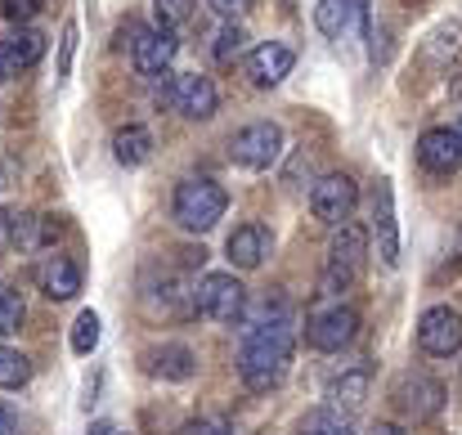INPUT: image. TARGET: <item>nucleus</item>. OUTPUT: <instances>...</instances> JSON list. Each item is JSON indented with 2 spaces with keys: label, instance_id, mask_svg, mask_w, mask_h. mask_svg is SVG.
Listing matches in <instances>:
<instances>
[{
  "label": "nucleus",
  "instance_id": "f257e3e1",
  "mask_svg": "<svg viewBox=\"0 0 462 435\" xmlns=\"http://www.w3.org/2000/svg\"><path fill=\"white\" fill-rule=\"evenodd\" d=\"M297 350V332L292 319H270V323H252L243 328V350H238V373L252 391H274L288 377Z\"/></svg>",
  "mask_w": 462,
  "mask_h": 435
},
{
  "label": "nucleus",
  "instance_id": "f03ea898",
  "mask_svg": "<svg viewBox=\"0 0 462 435\" xmlns=\"http://www.w3.org/2000/svg\"><path fill=\"white\" fill-rule=\"evenodd\" d=\"M364 256H368V234H364V225H355V220L337 225V234H332V243H328L323 274H319V292H323V296L350 292L359 283V274H364Z\"/></svg>",
  "mask_w": 462,
  "mask_h": 435
},
{
  "label": "nucleus",
  "instance_id": "7ed1b4c3",
  "mask_svg": "<svg viewBox=\"0 0 462 435\" xmlns=\"http://www.w3.org/2000/svg\"><path fill=\"white\" fill-rule=\"evenodd\" d=\"M189 310H198L211 323H243L247 314V288L234 274H202L189 292Z\"/></svg>",
  "mask_w": 462,
  "mask_h": 435
},
{
  "label": "nucleus",
  "instance_id": "20e7f679",
  "mask_svg": "<svg viewBox=\"0 0 462 435\" xmlns=\"http://www.w3.org/2000/svg\"><path fill=\"white\" fill-rule=\"evenodd\" d=\"M225 207H229L225 189H220L216 180H207V175L184 180V184L175 189V220H180V229H189V234H207V229L225 216Z\"/></svg>",
  "mask_w": 462,
  "mask_h": 435
},
{
  "label": "nucleus",
  "instance_id": "39448f33",
  "mask_svg": "<svg viewBox=\"0 0 462 435\" xmlns=\"http://www.w3.org/2000/svg\"><path fill=\"white\" fill-rule=\"evenodd\" d=\"M162 99L175 108V113H184L189 122H207L211 113H216V104H220V95H216V81L211 77H198V72H162Z\"/></svg>",
  "mask_w": 462,
  "mask_h": 435
},
{
  "label": "nucleus",
  "instance_id": "423d86ee",
  "mask_svg": "<svg viewBox=\"0 0 462 435\" xmlns=\"http://www.w3.org/2000/svg\"><path fill=\"white\" fill-rule=\"evenodd\" d=\"M283 153V126L279 122H252L229 140V157L247 171H270Z\"/></svg>",
  "mask_w": 462,
  "mask_h": 435
},
{
  "label": "nucleus",
  "instance_id": "0eeeda50",
  "mask_svg": "<svg viewBox=\"0 0 462 435\" xmlns=\"http://www.w3.org/2000/svg\"><path fill=\"white\" fill-rule=\"evenodd\" d=\"M355 337H359V310L355 305H328L306 323V341L323 355L346 350Z\"/></svg>",
  "mask_w": 462,
  "mask_h": 435
},
{
  "label": "nucleus",
  "instance_id": "6e6552de",
  "mask_svg": "<svg viewBox=\"0 0 462 435\" xmlns=\"http://www.w3.org/2000/svg\"><path fill=\"white\" fill-rule=\"evenodd\" d=\"M355 202H359V189H355V180L341 175V171L314 180V189H310V211H314V220H323V225H332V229L350 220Z\"/></svg>",
  "mask_w": 462,
  "mask_h": 435
},
{
  "label": "nucleus",
  "instance_id": "1a4fd4ad",
  "mask_svg": "<svg viewBox=\"0 0 462 435\" xmlns=\"http://www.w3.org/2000/svg\"><path fill=\"white\" fill-rule=\"evenodd\" d=\"M418 346L431 359H449L462 350V314L454 305H431L418 319Z\"/></svg>",
  "mask_w": 462,
  "mask_h": 435
},
{
  "label": "nucleus",
  "instance_id": "9d476101",
  "mask_svg": "<svg viewBox=\"0 0 462 435\" xmlns=\"http://www.w3.org/2000/svg\"><path fill=\"white\" fill-rule=\"evenodd\" d=\"M391 404H395L404 418L427 422V418L440 413V404H445V386H440L436 377H427V373H404V377L395 382V391H391Z\"/></svg>",
  "mask_w": 462,
  "mask_h": 435
},
{
  "label": "nucleus",
  "instance_id": "9b49d317",
  "mask_svg": "<svg viewBox=\"0 0 462 435\" xmlns=\"http://www.w3.org/2000/svg\"><path fill=\"white\" fill-rule=\"evenodd\" d=\"M175 59V36L157 32V27H131V63L140 77H162L171 72Z\"/></svg>",
  "mask_w": 462,
  "mask_h": 435
},
{
  "label": "nucleus",
  "instance_id": "f8f14e48",
  "mask_svg": "<svg viewBox=\"0 0 462 435\" xmlns=\"http://www.w3.org/2000/svg\"><path fill=\"white\" fill-rule=\"evenodd\" d=\"M297 68V54H292V45H283V41H270V45H256L252 54H247V77H252V86H279L288 72Z\"/></svg>",
  "mask_w": 462,
  "mask_h": 435
},
{
  "label": "nucleus",
  "instance_id": "ddd939ff",
  "mask_svg": "<svg viewBox=\"0 0 462 435\" xmlns=\"http://www.w3.org/2000/svg\"><path fill=\"white\" fill-rule=\"evenodd\" d=\"M373 229H377V256L386 270L400 265V234H395V207H391V180H377L373 189Z\"/></svg>",
  "mask_w": 462,
  "mask_h": 435
},
{
  "label": "nucleus",
  "instance_id": "4468645a",
  "mask_svg": "<svg viewBox=\"0 0 462 435\" xmlns=\"http://www.w3.org/2000/svg\"><path fill=\"white\" fill-rule=\"evenodd\" d=\"M418 162L431 171V175H454L462 166V144L454 131H445V126H436V131H422V140H418Z\"/></svg>",
  "mask_w": 462,
  "mask_h": 435
},
{
  "label": "nucleus",
  "instance_id": "2eb2a0df",
  "mask_svg": "<svg viewBox=\"0 0 462 435\" xmlns=\"http://www.w3.org/2000/svg\"><path fill=\"white\" fill-rule=\"evenodd\" d=\"M41 54H45V36L32 32V27H18L14 36L0 41V81L18 77V72L32 68V63H41Z\"/></svg>",
  "mask_w": 462,
  "mask_h": 435
},
{
  "label": "nucleus",
  "instance_id": "dca6fc26",
  "mask_svg": "<svg viewBox=\"0 0 462 435\" xmlns=\"http://www.w3.org/2000/svg\"><path fill=\"white\" fill-rule=\"evenodd\" d=\"M59 220L54 216H36V211H18V216H9V243L14 247H23V252H41V247H50L54 238H59Z\"/></svg>",
  "mask_w": 462,
  "mask_h": 435
},
{
  "label": "nucleus",
  "instance_id": "f3484780",
  "mask_svg": "<svg viewBox=\"0 0 462 435\" xmlns=\"http://www.w3.org/2000/svg\"><path fill=\"white\" fill-rule=\"evenodd\" d=\"M270 243H274V238H270V229L252 220V225H238V229L229 234L225 252H229V261H234L238 270H256V265L270 256Z\"/></svg>",
  "mask_w": 462,
  "mask_h": 435
},
{
  "label": "nucleus",
  "instance_id": "a211bd4d",
  "mask_svg": "<svg viewBox=\"0 0 462 435\" xmlns=\"http://www.w3.org/2000/svg\"><path fill=\"white\" fill-rule=\"evenodd\" d=\"M36 283H41V292H45L50 301H72V296L81 292V270H77L68 256H45V261L36 265Z\"/></svg>",
  "mask_w": 462,
  "mask_h": 435
},
{
  "label": "nucleus",
  "instance_id": "6ab92c4d",
  "mask_svg": "<svg viewBox=\"0 0 462 435\" xmlns=\"http://www.w3.org/2000/svg\"><path fill=\"white\" fill-rule=\"evenodd\" d=\"M364 400H368V368L359 364V368H350V373H341L332 386H328V409H337V413H359L364 409Z\"/></svg>",
  "mask_w": 462,
  "mask_h": 435
},
{
  "label": "nucleus",
  "instance_id": "aec40b11",
  "mask_svg": "<svg viewBox=\"0 0 462 435\" xmlns=\"http://www.w3.org/2000/svg\"><path fill=\"white\" fill-rule=\"evenodd\" d=\"M364 14H368V0H319L314 5V27L323 36H346V27Z\"/></svg>",
  "mask_w": 462,
  "mask_h": 435
},
{
  "label": "nucleus",
  "instance_id": "412c9836",
  "mask_svg": "<svg viewBox=\"0 0 462 435\" xmlns=\"http://www.w3.org/2000/svg\"><path fill=\"white\" fill-rule=\"evenodd\" d=\"M149 373H153V377H166V382H189V377L198 373V359H193V350H189V346L166 341L162 350L149 355Z\"/></svg>",
  "mask_w": 462,
  "mask_h": 435
},
{
  "label": "nucleus",
  "instance_id": "4be33fe9",
  "mask_svg": "<svg viewBox=\"0 0 462 435\" xmlns=\"http://www.w3.org/2000/svg\"><path fill=\"white\" fill-rule=\"evenodd\" d=\"M113 157H117L122 166H144V162L153 157V135H149L144 126H122V131L113 135Z\"/></svg>",
  "mask_w": 462,
  "mask_h": 435
},
{
  "label": "nucleus",
  "instance_id": "5701e85b",
  "mask_svg": "<svg viewBox=\"0 0 462 435\" xmlns=\"http://www.w3.org/2000/svg\"><path fill=\"white\" fill-rule=\"evenodd\" d=\"M301 435H355V422L323 404V409H310L301 418Z\"/></svg>",
  "mask_w": 462,
  "mask_h": 435
},
{
  "label": "nucleus",
  "instance_id": "b1692460",
  "mask_svg": "<svg viewBox=\"0 0 462 435\" xmlns=\"http://www.w3.org/2000/svg\"><path fill=\"white\" fill-rule=\"evenodd\" d=\"M27 377H32L27 355H18V350L0 346V391H18V386H27Z\"/></svg>",
  "mask_w": 462,
  "mask_h": 435
},
{
  "label": "nucleus",
  "instance_id": "393cba45",
  "mask_svg": "<svg viewBox=\"0 0 462 435\" xmlns=\"http://www.w3.org/2000/svg\"><path fill=\"white\" fill-rule=\"evenodd\" d=\"M153 18L157 32H175L193 18V0H153Z\"/></svg>",
  "mask_w": 462,
  "mask_h": 435
},
{
  "label": "nucleus",
  "instance_id": "a878e982",
  "mask_svg": "<svg viewBox=\"0 0 462 435\" xmlns=\"http://www.w3.org/2000/svg\"><path fill=\"white\" fill-rule=\"evenodd\" d=\"M99 346V314L95 310H81L77 323H72V350L77 355H90Z\"/></svg>",
  "mask_w": 462,
  "mask_h": 435
},
{
  "label": "nucleus",
  "instance_id": "bb28decb",
  "mask_svg": "<svg viewBox=\"0 0 462 435\" xmlns=\"http://www.w3.org/2000/svg\"><path fill=\"white\" fill-rule=\"evenodd\" d=\"M458 50H462V27H440V32L431 36V45H427L422 54H427L431 63H449V59L458 54Z\"/></svg>",
  "mask_w": 462,
  "mask_h": 435
},
{
  "label": "nucleus",
  "instance_id": "cd10ccee",
  "mask_svg": "<svg viewBox=\"0 0 462 435\" xmlns=\"http://www.w3.org/2000/svg\"><path fill=\"white\" fill-rule=\"evenodd\" d=\"M18 328H23V296L9 283H0V337H9Z\"/></svg>",
  "mask_w": 462,
  "mask_h": 435
},
{
  "label": "nucleus",
  "instance_id": "c85d7f7f",
  "mask_svg": "<svg viewBox=\"0 0 462 435\" xmlns=\"http://www.w3.org/2000/svg\"><path fill=\"white\" fill-rule=\"evenodd\" d=\"M243 41H247V36H243V27H238V23L220 27V36H216V50H211V54H216V63H229V59H238Z\"/></svg>",
  "mask_w": 462,
  "mask_h": 435
},
{
  "label": "nucleus",
  "instance_id": "c756f323",
  "mask_svg": "<svg viewBox=\"0 0 462 435\" xmlns=\"http://www.w3.org/2000/svg\"><path fill=\"white\" fill-rule=\"evenodd\" d=\"M36 9H41V0H0V18L14 23V27H23Z\"/></svg>",
  "mask_w": 462,
  "mask_h": 435
},
{
  "label": "nucleus",
  "instance_id": "7c9ffc66",
  "mask_svg": "<svg viewBox=\"0 0 462 435\" xmlns=\"http://www.w3.org/2000/svg\"><path fill=\"white\" fill-rule=\"evenodd\" d=\"M175 435H234V427H229L225 418H193V422H184Z\"/></svg>",
  "mask_w": 462,
  "mask_h": 435
},
{
  "label": "nucleus",
  "instance_id": "2f4dec72",
  "mask_svg": "<svg viewBox=\"0 0 462 435\" xmlns=\"http://www.w3.org/2000/svg\"><path fill=\"white\" fill-rule=\"evenodd\" d=\"M72 50H77V23H68V27H63V59H59V77H68V68H72Z\"/></svg>",
  "mask_w": 462,
  "mask_h": 435
},
{
  "label": "nucleus",
  "instance_id": "473e14b6",
  "mask_svg": "<svg viewBox=\"0 0 462 435\" xmlns=\"http://www.w3.org/2000/svg\"><path fill=\"white\" fill-rule=\"evenodd\" d=\"M220 18H238V14H247L252 9V0H207Z\"/></svg>",
  "mask_w": 462,
  "mask_h": 435
},
{
  "label": "nucleus",
  "instance_id": "72a5a7b5",
  "mask_svg": "<svg viewBox=\"0 0 462 435\" xmlns=\"http://www.w3.org/2000/svg\"><path fill=\"white\" fill-rule=\"evenodd\" d=\"M0 435H18V422H14V413L0 404Z\"/></svg>",
  "mask_w": 462,
  "mask_h": 435
},
{
  "label": "nucleus",
  "instance_id": "f704fd0d",
  "mask_svg": "<svg viewBox=\"0 0 462 435\" xmlns=\"http://www.w3.org/2000/svg\"><path fill=\"white\" fill-rule=\"evenodd\" d=\"M90 435H122L117 422H90Z\"/></svg>",
  "mask_w": 462,
  "mask_h": 435
},
{
  "label": "nucleus",
  "instance_id": "c9c22d12",
  "mask_svg": "<svg viewBox=\"0 0 462 435\" xmlns=\"http://www.w3.org/2000/svg\"><path fill=\"white\" fill-rule=\"evenodd\" d=\"M373 435H404V427H395V422H377V431Z\"/></svg>",
  "mask_w": 462,
  "mask_h": 435
},
{
  "label": "nucleus",
  "instance_id": "e433bc0d",
  "mask_svg": "<svg viewBox=\"0 0 462 435\" xmlns=\"http://www.w3.org/2000/svg\"><path fill=\"white\" fill-rule=\"evenodd\" d=\"M9 243V211H0V247Z\"/></svg>",
  "mask_w": 462,
  "mask_h": 435
},
{
  "label": "nucleus",
  "instance_id": "4c0bfd02",
  "mask_svg": "<svg viewBox=\"0 0 462 435\" xmlns=\"http://www.w3.org/2000/svg\"><path fill=\"white\" fill-rule=\"evenodd\" d=\"M454 135H458V144H462V122H458V126H454Z\"/></svg>",
  "mask_w": 462,
  "mask_h": 435
}]
</instances>
